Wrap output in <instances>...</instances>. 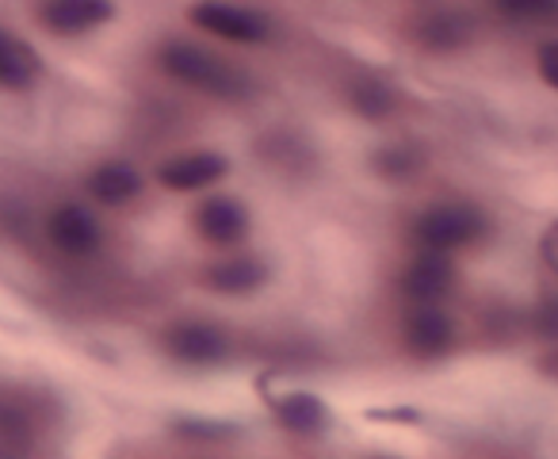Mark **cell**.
Here are the masks:
<instances>
[{"mask_svg":"<svg viewBox=\"0 0 558 459\" xmlns=\"http://www.w3.org/2000/svg\"><path fill=\"white\" fill-rule=\"evenodd\" d=\"M456 341V326L444 311H436L433 303H421V311H413L405 318V345L417 357H440Z\"/></svg>","mask_w":558,"mask_h":459,"instance_id":"obj_10","label":"cell"},{"mask_svg":"<svg viewBox=\"0 0 558 459\" xmlns=\"http://www.w3.org/2000/svg\"><path fill=\"white\" fill-rule=\"evenodd\" d=\"M456 283V265L444 257V250H425L402 273V295L413 303H440Z\"/></svg>","mask_w":558,"mask_h":459,"instance_id":"obj_6","label":"cell"},{"mask_svg":"<svg viewBox=\"0 0 558 459\" xmlns=\"http://www.w3.org/2000/svg\"><path fill=\"white\" fill-rule=\"evenodd\" d=\"M372 165H375V172H383V177H390V180H410L425 169V154H421L417 146H383L379 154L372 157Z\"/></svg>","mask_w":558,"mask_h":459,"instance_id":"obj_17","label":"cell"},{"mask_svg":"<svg viewBox=\"0 0 558 459\" xmlns=\"http://www.w3.org/2000/svg\"><path fill=\"white\" fill-rule=\"evenodd\" d=\"M111 16H116L111 0H47L43 4V24L54 35H85L108 24Z\"/></svg>","mask_w":558,"mask_h":459,"instance_id":"obj_8","label":"cell"},{"mask_svg":"<svg viewBox=\"0 0 558 459\" xmlns=\"http://www.w3.org/2000/svg\"><path fill=\"white\" fill-rule=\"evenodd\" d=\"M271 268L260 257H230L222 265H215L207 273V288L218 295H248V291H260L268 283Z\"/></svg>","mask_w":558,"mask_h":459,"instance_id":"obj_13","label":"cell"},{"mask_svg":"<svg viewBox=\"0 0 558 459\" xmlns=\"http://www.w3.org/2000/svg\"><path fill=\"white\" fill-rule=\"evenodd\" d=\"M88 192H93V200L104 203V207H123V203H131L134 195L142 192V177L134 165L108 161L88 177Z\"/></svg>","mask_w":558,"mask_h":459,"instance_id":"obj_14","label":"cell"},{"mask_svg":"<svg viewBox=\"0 0 558 459\" xmlns=\"http://www.w3.org/2000/svg\"><path fill=\"white\" fill-rule=\"evenodd\" d=\"M466 39H471V20L459 12H433L421 24V43L428 50H459Z\"/></svg>","mask_w":558,"mask_h":459,"instance_id":"obj_15","label":"cell"},{"mask_svg":"<svg viewBox=\"0 0 558 459\" xmlns=\"http://www.w3.org/2000/svg\"><path fill=\"white\" fill-rule=\"evenodd\" d=\"M535 337L547 345H558V295H547L535 311Z\"/></svg>","mask_w":558,"mask_h":459,"instance_id":"obj_20","label":"cell"},{"mask_svg":"<svg viewBox=\"0 0 558 459\" xmlns=\"http://www.w3.org/2000/svg\"><path fill=\"white\" fill-rule=\"evenodd\" d=\"M539 372H547L550 379H558V352H550V357L539 360Z\"/></svg>","mask_w":558,"mask_h":459,"instance_id":"obj_24","label":"cell"},{"mask_svg":"<svg viewBox=\"0 0 558 459\" xmlns=\"http://www.w3.org/2000/svg\"><path fill=\"white\" fill-rule=\"evenodd\" d=\"M489 230V218L482 215L474 203H436L417 218V238L425 250H466V245L482 242Z\"/></svg>","mask_w":558,"mask_h":459,"instance_id":"obj_2","label":"cell"},{"mask_svg":"<svg viewBox=\"0 0 558 459\" xmlns=\"http://www.w3.org/2000/svg\"><path fill=\"white\" fill-rule=\"evenodd\" d=\"M539 261L550 268V273L558 276V222L543 230V238H539Z\"/></svg>","mask_w":558,"mask_h":459,"instance_id":"obj_22","label":"cell"},{"mask_svg":"<svg viewBox=\"0 0 558 459\" xmlns=\"http://www.w3.org/2000/svg\"><path fill=\"white\" fill-rule=\"evenodd\" d=\"M497 9L512 20H558V0H497Z\"/></svg>","mask_w":558,"mask_h":459,"instance_id":"obj_19","label":"cell"},{"mask_svg":"<svg viewBox=\"0 0 558 459\" xmlns=\"http://www.w3.org/2000/svg\"><path fill=\"white\" fill-rule=\"evenodd\" d=\"M177 436L192 444H218V440H230L238 436V425H226V421H195V418H184L177 421Z\"/></svg>","mask_w":558,"mask_h":459,"instance_id":"obj_18","label":"cell"},{"mask_svg":"<svg viewBox=\"0 0 558 459\" xmlns=\"http://www.w3.org/2000/svg\"><path fill=\"white\" fill-rule=\"evenodd\" d=\"M50 238L70 257H85V253L100 250V222L85 207L70 203V207L54 210V218H50Z\"/></svg>","mask_w":558,"mask_h":459,"instance_id":"obj_9","label":"cell"},{"mask_svg":"<svg viewBox=\"0 0 558 459\" xmlns=\"http://www.w3.org/2000/svg\"><path fill=\"white\" fill-rule=\"evenodd\" d=\"M161 65L177 81H184V85L199 88L207 96H218V100H241L253 88L238 65L222 62V58H215L210 50L192 47V43H169L161 50Z\"/></svg>","mask_w":558,"mask_h":459,"instance_id":"obj_1","label":"cell"},{"mask_svg":"<svg viewBox=\"0 0 558 459\" xmlns=\"http://www.w3.org/2000/svg\"><path fill=\"white\" fill-rule=\"evenodd\" d=\"M352 108L367 119H387L390 111L398 108V96L387 81H379V77L367 73V77H360L356 85H352Z\"/></svg>","mask_w":558,"mask_h":459,"instance_id":"obj_16","label":"cell"},{"mask_svg":"<svg viewBox=\"0 0 558 459\" xmlns=\"http://www.w3.org/2000/svg\"><path fill=\"white\" fill-rule=\"evenodd\" d=\"M199 32L218 35V39H233V43H264L268 39V20L256 9H241L230 0H199L187 12Z\"/></svg>","mask_w":558,"mask_h":459,"instance_id":"obj_3","label":"cell"},{"mask_svg":"<svg viewBox=\"0 0 558 459\" xmlns=\"http://www.w3.org/2000/svg\"><path fill=\"white\" fill-rule=\"evenodd\" d=\"M230 172V161L222 154H184L172 157L157 169V180L172 192H199V188H210Z\"/></svg>","mask_w":558,"mask_h":459,"instance_id":"obj_7","label":"cell"},{"mask_svg":"<svg viewBox=\"0 0 558 459\" xmlns=\"http://www.w3.org/2000/svg\"><path fill=\"white\" fill-rule=\"evenodd\" d=\"M165 349L192 367H210V364H222L226 352H230V341L210 322H180V326H172L165 334Z\"/></svg>","mask_w":558,"mask_h":459,"instance_id":"obj_4","label":"cell"},{"mask_svg":"<svg viewBox=\"0 0 558 459\" xmlns=\"http://www.w3.org/2000/svg\"><path fill=\"white\" fill-rule=\"evenodd\" d=\"M375 421H417L421 413L417 410H398V413H383V410H372Z\"/></svg>","mask_w":558,"mask_h":459,"instance_id":"obj_23","label":"cell"},{"mask_svg":"<svg viewBox=\"0 0 558 459\" xmlns=\"http://www.w3.org/2000/svg\"><path fill=\"white\" fill-rule=\"evenodd\" d=\"M195 230L207 238L210 245H238L248 234V210L233 195H210L195 210Z\"/></svg>","mask_w":558,"mask_h":459,"instance_id":"obj_5","label":"cell"},{"mask_svg":"<svg viewBox=\"0 0 558 459\" xmlns=\"http://www.w3.org/2000/svg\"><path fill=\"white\" fill-rule=\"evenodd\" d=\"M271 410H276L279 425L288 428V433L318 436L329 428V406L318 395H311V390H291V395L276 398Z\"/></svg>","mask_w":558,"mask_h":459,"instance_id":"obj_11","label":"cell"},{"mask_svg":"<svg viewBox=\"0 0 558 459\" xmlns=\"http://www.w3.org/2000/svg\"><path fill=\"white\" fill-rule=\"evenodd\" d=\"M39 73L43 58L24 39H16L12 32L0 35V85L9 88V93H27L39 81Z\"/></svg>","mask_w":558,"mask_h":459,"instance_id":"obj_12","label":"cell"},{"mask_svg":"<svg viewBox=\"0 0 558 459\" xmlns=\"http://www.w3.org/2000/svg\"><path fill=\"white\" fill-rule=\"evenodd\" d=\"M539 77L547 81L550 88H558V39L539 47Z\"/></svg>","mask_w":558,"mask_h":459,"instance_id":"obj_21","label":"cell"}]
</instances>
